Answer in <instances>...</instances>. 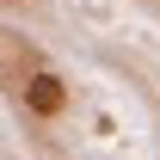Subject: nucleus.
<instances>
[{"mask_svg": "<svg viewBox=\"0 0 160 160\" xmlns=\"http://www.w3.org/2000/svg\"><path fill=\"white\" fill-rule=\"evenodd\" d=\"M25 105L37 111V117H56L62 105H68V92H62L56 74H31V86H25Z\"/></svg>", "mask_w": 160, "mask_h": 160, "instance_id": "f257e3e1", "label": "nucleus"}]
</instances>
